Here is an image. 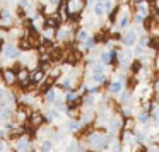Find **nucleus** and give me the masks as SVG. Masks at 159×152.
Returning <instances> with one entry per match:
<instances>
[{
    "mask_svg": "<svg viewBox=\"0 0 159 152\" xmlns=\"http://www.w3.org/2000/svg\"><path fill=\"white\" fill-rule=\"evenodd\" d=\"M123 132V118H121L120 113H115L113 116H111L110 123H108V130L106 133H110L111 137L118 138V135Z\"/></svg>",
    "mask_w": 159,
    "mask_h": 152,
    "instance_id": "obj_1",
    "label": "nucleus"
},
{
    "mask_svg": "<svg viewBox=\"0 0 159 152\" xmlns=\"http://www.w3.org/2000/svg\"><path fill=\"white\" fill-rule=\"evenodd\" d=\"M12 149L14 152H33V137L29 135H22L17 140L12 142Z\"/></svg>",
    "mask_w": 159,
    "mask_h": 152,
    "instance_id": "obj_2",
    "label": "nucleus"
},
{
    "mask_svg": "<svg viewBox=\"0 0 159 152\" xmlns=\"http://www.w3.org/2000/svg\"><path fill=\"white\" fill-rule=\"evenodd\" d=\"M28 123L31 125V127H34L36 130L41 127H45L46 125V120H45V113H43L41 110H33L31 113H29V120Z\"/></svg>",
    "mask_w": 159,
    "mask_h": 152,
    "instance_id": "obj_3",
    "label": "nucleus"
},
{
    "mask_svg": "<svg viewBox=\"0 0 159 152\" xmlns=\"http://www.w3.org/2000/svg\"><path fill=\"white\" fill-rule=\"evenodd\" d=\"M137 41H139L137 31H135L134 28H128L127 31L123 33V39H121V43L125 45V48H134V46L137 45Z\"/></svg>",
    "mask_w": 159,
    "mask_h": 152,
    "instance_id": "obj_4",
    "label": "nucleus"
},
{
    "mask_svg": "<svg viewBox=\"0 0 159 152\" xmlns=\"http://www.w3.org/2000/svg\"><path fill=\"white\" fill-rule=\"evenodd\" d=\"M14 26V16L9 9L2 11V21H0V29H11Z\"/></svg>",
    "mask_w": 159,
    "mask_h": 152,
    "instance_id": "obj_5",
    "label": "nucleus"
},
{
    "mask_svg": "<svg viewBox=\"0 0 159 152\" xmlns=\"http://www.w3.org/2000/svg\"><path fill=\"white\" fill-rule=\"evenodd\" d=\"M2 82H4L7 87L17 86V74H16L14 70L11 69V67H9V69H5V72H4V77H2Z\"/></svg>",
    "mask_w": 159,
    "mask_h": 152,
    "instance_id": "obj_6",
    "label": "nucleus"
},
{
    "mask_svg": "<svg viewBox=\"0 0 159 152\" xmlns=\"http://www.w3.org/2000/svg\"><path fill=\"white\" fill-rule=\"evenodd\" d=\"M125 91V82L123 80H118V79H113L110 82V87H108V92L111 96H120L121 92Z\"/></svg>",
    "mask_w": 159,
    "mask_h": 152,
    "instance_id": "obj_7",
    "label": "nucleus"
},
{
    "mask_svg": "<svg viewBox=\"0 0 159 152\" xmlns=\"http://www.w3.org/2000/svg\"><path fill=\"white\" fill-rule=\"evenodd\" d=\"M58 99H60V94H58V89H57V87H52L46 94H43V103H45L46 106H53L55 101H58Z\"/></svg>",
    "mask_w": 159,
    "mask_h": 152,
    "instance_id": "obj_8",
    "label": "nucleus"
},
{
    "mask_svg": "<svg viewBox=\"0 0 159 152\" xmlns=\"http://www.w3.org/2000/svg\"><path fill=\"white\" fill-rule=\"evenodd\" d=\"M43 113H45V120H46V125H53L55 123V121H58L60 118H62V113H60V111H57L55 108L53 106H50L48 110H45L43 111Z\"/></svg>",
    "mask_w": 159,
    "mask_h": 152,
    "instance_id": "obj_9",
    "label": "nucleus"
},
{
    "mask_svg": "<svg viewBox=\"0 0 159 152\" xmlns=\"http://www.w3.org/2000/svg\"><path fill=\"white\" fill-rule=\"evenodd\" d=\"M67 7H69V12L72 16L74 14H82V11L86 9V2H84V0H70Z\"/></svg>",
    "mask_w": 159,
    "mask_h": 152,
    "instance_id": "obj_10",
    "label": "nucleus"
},
{
    "mask_svg": "<svg viewBox=\"0 0 159 152\" xmlns=\"http://www.w3.org/2000/svg\"><path fill=\"white\" fill-rule=\"evenodd\" d=\"M45 79H46V74L43 72L41 69H38V67H36V69H33L31 74H29V80H31L33 84H36V86H39V84H41Z\"/></svg>",
    "mask_w": 159,
    "mask_h": 152,
    "instance_id": "obj_11",
    "label": "nucleus"
},
{
    "mask_svg": "<svg viewBox=\"0 0 159 152\" xmlns=\"http://www.w3.org/2000/svg\"><path fill=\"white\" fill-rule=\"evenodd\" d=\"M80 142L77 138H67L65 144H63L62 152H77V147H79Z\"/></svg>",
    "mask_w": 159,
    "mask_h": 152,
    "instance_id": "obj_12",
    "label": "nucleus"
},
{
    "mask_svg": "<svg viewBox=\"0 0 159 152\" xmlns=\"http://www.w3.org/2000/svg\"><path fill=\"white\" fill-rule=\"evenodd\" d=\"M29 74H31V70L26 69V67H22L21 70L17 72V86H22V84L29 82Z\"/></svg>",
    "mask_w": 159,
    "mask_h": 152,
    "instance_id": "obj_13",
    "label": "nucleus"
},
{
    "mask_svg": "<svg viewBox=\"0 0 159 152\" xmlns=\"http://www.w3.org/2000/svg\"><path fill=\"white\" fill-rule=\"evenodd\" d=\"M149 5H151V4H147L145 0H142V2L135 4V11H137L139 14H142V16H145V17H149V16H151V9H149Z\"/></svg>",
    "mask_w": 159,
    "mask_h": 152,
    "instance_id": "obj_14",
    "label": "nucleus"
},
{
    "mask_svg": "<svg viewBox=\"0 0 159 152\" xmlns=\"http://www.w3.org/2000/svg\"><path fill=\"white\" fill-rule=\"evenodd\" d=\"M55 150V142L52 138H46V140L39 142V152H53Z\"/></svg>",
    "mask_w": 159,
    "mask_h": 152,
    "instance_id": "obj_15",
    "label": "nucleus"
},
{
    "mask_svg": "<svg viewBox=\"0 0 159 152\" xmlns=\"http://www.w3.org/2000/svg\"><path fill=\"white\" fill-rule=\"evenodd\" d=\"M137 123L140 125V127H144V125L151 123V113H147V111L140 110L137 113Z\"/></svg>",
    "mask_w": 159,
    "mask_h": 152,
    "instance_id": "obj_16",
    "label": "nucleus"
},
{
    "mask_svg": "<svg viewBox=\"0 0 159 152\" xmlns=\"http://www.w3.org/2000/svg\"><path fill=\"white\" fill-rule=\"evenodd\" d=\"M87 38H89V31H87V28H79L77 33H75V39H74V41L75 43H84Z\"/></svg>",
    "mask_w": 159,
    "mask_h": 152,
    "instance_id": "obj_17",
    "label": "nucleus"
},
{
    "mask_svg": "<svg viewBox=\"0 0 159 152\" xmlns=\"http://www.w3.org/2000/svg\"><path fill=\"white\" fill-rule=\"evenodd\" d=\"M149 41H151V36L147 34V33H144V34L139 36V41H137V46H140V48H149Z\"/></svg>",
    "mask_w": 159,
    "mask_h": 152,
    "instance_id": "obj_18",
    "label": "nucleus"
},
{
    "mask_svg": "<svg viewBox=\"0 0 159 152\" xmlns=\"http://www.w3.org/2000/svg\"><path fill=\"white\" fill-rule=\"evenodd\" d=\"M120 111H121V118L123 120H127V118H134V108H130V106H123V108H120Z\"/></svg>",
    "mask_w": 159,
    "mask_h": 152,
    "instance_id": "obj_19",
    "label": "nucleus"
},
{
    "mask_svg": "<svg viewBox=\"0 0 159 152\" xmlns=\"http://www.w3.org/2000/svg\"><path fill=\"white\" fill-rule=\"evenodd\" d=\"M145 16H142V14H139V12H135L134 16H132V21H134V24H137V26H144V22H145Z\"/></svg>",
    "mask_w": 159,
    "mask_h": 152,
    "instance_id": "obj_20",
    "label": "nucleus"
},
{
    "mask_svg": "<svg viewBox=\"0 0 159 152\" xmlns=\"http://www.w3.org/2000/svg\"><path fill=\"white\" fill-rule=\"evenodd\" d=\"M53 108H55L57 111H60V113H63V111H67V103H65V99H62V97H60L58 101H55V104H53Z\"/></svg>",
    "mask_w": 159,
    "mask_h": 152,
    "instance_id": "obj_21",
    "label": "nucleus"
},
{
    "mask_svg": "<svg viewBox=\"0 0 159 152\" xmlns=\"http://www.w3.org/2000/svg\"><path fill=\"white\" fill-rule=\"evenodd\" d=\"M135 123L137 121L134 120V118H127V120H123V130H135Z\"/></svg>",
    "mask_w": 159,
    "mask_h": 152,
    "instance_id": "obj_22",
    "label": "nucleus"
},
{
    "mask_svg": "<svg viewBox=\"0 0 159 152\" xmlns=\"http://www.w3.org/2000/svg\"><path fill=\"white\" fill-rule=\"evenodd\" d=\"M93 12H94V16H96V17H103V16L106 14V12H104V5L103 4H96L93 7Z\"/></svg>",
    "mask_w": 159,
    "mask_h": 152,
    "instance_id": "obj_23",
    "label": "nucleus"
},
{
    "mask_svg": "<svg viewBox=\"0 0 159 152\" xmlns=\"http://www.w3.org/2000/svg\"><path fill=\"white\" fill-rule=\"evenodd\" d=\"M0 152H12L7 140H0Z\"/></svg>",
    "mask_w": 159,
    "mask_h": 152,
    "instance_id": "obj_24",
    "label": "nucleus"
},
{
    "mask_svg": "<svg viewBox=\"0 0 159 152\" xmlns=\"http://www.w3.org/2000/svg\"><path fill=\"white\" fill-rule=\"evenodd\" d=\"M151 140H152V145H159V132L151 135Z\"/></svg>",
    "mask_w": 159,
    "mask_h": 152,
    "instance_id": "obj_25",
    "label": "nucleus"
},
{
    "mask_svg": "<svg viewBox=\"0 0 159 152\" xmlns=\"http://www.w3.org/2000/svg\"><path fill=\"white\" fill-rule=\"evenodd\" d=\"M154 70L159 72V51L156 53V56H154Z\"/></svg>",
    "mask_w": 159,
    "mask_h": 152,
    "instance_id": "obj_26",
    "label": "nucleus"
},
{
    "mask_svg": "<svg viewBox=\"0 0 159 152\" xmlns=\"http://www.w3.org/2000/svg\"><path fill=\"white\" fill-rule=\"evenodd\" d=\"M145 152H157V147H156V145H151V147L145 149Z\"/></svg>",
    "mask_w": 159,
    "mask_h": 152,
    "instance_id": "obj_27",
    "label": "nucleus"
},
{
    "mask_svg": "<svg viewBox=\"0 0 159 152\" xmlns=\"http://www.w3.org/2000/svg\"><path fill=\"white\" fill-rule=\"evenodd\" d=\"M94 2H96V4H103L104 0H94Z\"/></svg>",
    "mask_w": 159,
    "mask_h": 152,
    "instance_id": "obj_28",
    "label": "nucleus"
},
{
    "mask_svg": "<svg viewBox=\"0 0 159 152\" xmlns=\"http://www.w3.org/2000/svg\"><path fill=\"white\" fill-rule=\"evenodd\" d=\"M145 2H147V4H154L156 0H145Z\"/></svg>",
    "mask_w": 159,
    "mask_h": 152,
    "instance_id": "obj_29",
    "label": "nucleus"
},
{
    "mask_svg": "<svg viewBox=\"0 0 159 152\" xmlns=\"http://www.w3.org/2000/svg\"><path fill=\"white\" fill-rule=\"evenodd\" d=\"M53 152H62V150H58V149H55V150H53Z\"/></svg>",
    "mask_w": 159,
    "mask_h": 152,
    "instance_id": "obj_30",
    "label": "nucleus"
},
{
    "mask_svg": "<svg viewBox=\"0 0 159 152\" xmlns=\"http://www.w3.org/2000/svg\"><path fill=\"white\" fill-rule=\"evenodd\" d=\"M0 21H2V11H0Z\"/></svg>",
    "mask_w": 159,
    "mask_h": 152,
    "instance_id": "obj_31",
    "label": "nucleus"
},
{
    "mask_svg": "<svg viewBox=\"0 0 159 152\" xmlns=\"http://www.w3.org/2000/svg\"><path fill=\"white\" fill-rule=\"evenodd\" d=\"M0 113H2V108H0Z\"/></svg>",
    "mask_w": 159,
    "mask_h": 152,
    "instance_id": "obj_32",
    "label": "nucleus"
},
{
    "mask_svg": "<svg viewBox=\"0 0 159 152\" xmlns=\"http://www.w3.org/2000/svg\"><path fill=\"white\" fill-rule=\"evenodd\" d=\"M0 87H2V86H0Z\"/></svg>",
    "mask_w": 159,
    "mask_h": 152,
    "instance_id": "obj_33",
    "label": "nucleus"
}]
</instances>
